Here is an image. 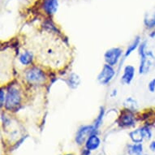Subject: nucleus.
Returning <instances> with one entry per match:
<instances>
[{"mask_svg":"<svg viewBox=\"0 0 155 155\" xmlns=\"http://www.w3.org/2000/svg\"><path fill=\"white\" fill-rule=\"evenodd\" d=\"M147 41H144L140 42L138 47V53L140 55V65H139V73L145 74L150 72L155 64V56L152 51L146 50Z\"/></svg>","mask_w":155,"mask_h":155,"instance_id":"nucleus-1","label":"nucleus"},{"mask_svg":"<svg viewBox=\"0 0 155 155\" xmlns=\"http://www.w3.org/2000/svg\"><path fill=\"white\" fill-rule=\"evenodd\" d=\"M21 102V95L20 90L14 86H11L8 89L6 94L5 108L8 110H13L16 109Z\"/></svg>","mask_w":155,"mask_h":155,"instance_id":"nucleus-2","label":"nucleus"},{"mask_svg":"<svg viewBox=\"0 0 155 155\" xmlns=\"http://www.w3.org/2000/svg\"><path fill=\"white\" fill-rule=\"evenodd\" d=\"M25 79L29 84L38 85L43 84L46 81V76L42 70L34 67L26 71Z\"/></svg>","mask_w":155,"mask_h":155,"instance_id":"nucleus-3","label":"nucleus"},{"mask_svg":"<svg viewBox=\"0 0 155 155\" xmlns=\"http://www.w3.org/2000/svg\"><path fill=\"white\" fill-rule=\"evenodd\" d=\"M114 75H115V71H114L113 67L106 64L102 68V71L98 74L97 80L102 85H107L111 81L112 79L114 78Z\"/></svg>","mask_w":155,"mask_h":155,"instance_id":"nucleus-4","label":"nucleus"},{"mask_svg":"<svg viewBox=\"0 0 155 155\" xmlns=\"http://www.w3.org/2000/svg\"><path fill=\"white\" fill-rule=\"evenodd\" d=\"M122 53V49L119 48V47H113V48L109 49L104 54L105 61L110 66H115L120 61Z\"/></svg>","mask_w":155,"mask_h":155,"instance_id":"nucleus-5","label":"nucleus"},{"mask_svg":"<svg viewBox=\"0 0 155 155\" xmlns=\"http://www.w3.org/2000/svg\"><path fill=\"white\" fill-rule=\"evenodd\" d=\"M96 132L94 125H85L82 126L77 131L76 135V141L78 145H82L86 141L90 135Z\"/></svg>","mask_w":155,"mask_h":155,"instance_id":"nucleus-6","label":"nucleus"},{"mask_svg":"<svg viewBox=\"0 0 155 155\" xmlns=\"http://www.w3.org/2000/svg\"><path fill=\"white\" fill-rule=\"evenodd\" d=\"M119 124L125 127H132L135 124L134 114L132 111L126 109L124 111L121 112V115L119 118Z\"/></svg>","mask_w":155,"mask_h":155,"instance_id":"nucleus-7","label":"nucleus"},{"mask_svg":"<svg viewBox=\"0 0 155 155\" xmlns=\"http://www.w3.org/2000/svg\"><path fill=\"white\" fill-rule=\"evenodd\" d=\"M135 76V68L132 65H127L124 69V74L121 77V82L124 84H130Z\"/></svg>","mask_w":155,"mask_h":155,"instance_id":"nucleus-8","label":"nucleus"},{"mask_svg":"<svg viewBox=\"0 0 155 155\" xmlns=\"http://www.w3.org/2000/svg\"><path fill=\"white\" fill-rule=\"evenodd\" d=\"M59 7V1L58 0H44L43 10L48 15L55 14Z\"/></svg>","mask_w":155,"mask_h":155,"instance_id":"nucleus-9","label":"nucleus"},{"mask_svg":"<svg viewBox=\"0 0 155 155\" xmlns=\"http://www.w3.org/2000/svg\"><path fill=\"white\" fill-rule=\"evenodd\" d=\"M100 144H101V140L100 138L95 134H92L85 141V148L91 150H95L97 148L99 147Z\"/></svg>","mask_w":155,"mask_h":155,"instance_id":"nucleus-10","label":"nucleus"},{"mask_svg":"<svg viewBox=\"0 0 155 155\" xmlns=\"http://www.w3.org/2000/svg\"><path fill=\"white\" fill-rule=\"evenodd\" d=\"M144 25L148 29L155 28V9H152L147 13H145L144 17Z\"/></svg>","mask_w":155,"mask_h":155,"instance_id":"nucleus-11","label":"nucleus"},{"mask_svg":"<svg viewBox=\"0 0 155 155\" xmlns=\"http://www.w3.org/2000/svg\"><path fill=\"white\" fill-rule=\"evenodd\" d=\"M67 84L72 89H77L81 84V78L76 73H71L69 75L68 78L67 80Z\"/></svg>","mask_w":155,"mask_h":155,"instance_id":"nucleus-12","label":"nucleus"},{"mask_svg":"<svg viewBox=\"0 0 155 155\" xmlns=\"http://www.w3.org/2000/svg\"><path fill=\"white\" fill-rule=\"evenodd\" d=\"M33 59V54L30 51H25L21 54L19 57V61L22 65L28 66L30 64H32Z\"/></svg>","mask_w":155,"mask_h":155,"instance_id":"nucleus-13","label":"nucleus"},{"mask_svg":"<svg viewBox=\"0 0 155 155\" xmlns=\"http://www.w3.org/2000/svg\"><path fill=\"white\" fill-rule=\"evenodd\" d=\"M140 44V38L139 36H137L136 38L133 39V41L131 42L129 46H127V51H125V54H124V57L125 58H127V56H129L133 52V51L136 50V49H137L139 47Z\"/></svg>","mask_w":155,"mask_h":155,"instance_id":"nucleus-14","label":"nucleus"},{"mask_svg":"<svg viewBox=\"0 0 155 155\" xmlns=\"http://www.w3.org/2000/svg\"><path fill=\"white\" fill-rule=\"evenodd\" d=\"M129 136L131 140L134 143H141L143 140L145 139L144 136H143L142 131H141V127L130 132Z\"/></svg>","mask_w":155,"mask_h":155,"instance_id":"nucleus-15","label":"nucleus"},{"mask_svg":"<svg viewBox=\"0 0 155 155\" xmlns=\"http://www.w3.org/2000/svg\"><path fill=\"white\" fill-rule=\"evenodd\" d=\"M124 107L126 109L129 110L131 111H136L138 108V103L137 100L134 99L132 97H127L124 101Z\"/></svg>","mask_w":155,"mask_h":155,"instance_id":"nucleus-16","label":"nucleus"},{"mask_svg":"<svg viewBox=\"0 0 155 155\" xmlns=\"http://www.w3.org/2000/svg\"><path fill=\"white\" fill-rule=\"evenodd\" d=\"M129 153L133 155H142L143 146L141 143H136L129 146Z\"/></svg>","mask_w":155,"mask_h":155,"instance_id":"nucleus-17","label":"nucleus"},{"mask_svg":"<svg viewBox=\"0 0 155 155\" xmlns=\"http://www.w3.org/2000/svg\"><path fill=\"white\" fill-rule=\"evenodd\" d=\"M104 114H105V108L103 107H101L100 108V111L99 114L97 115V117L96 120H95V122H94V128L95 130H97L99 128V127L102 125V120H103V117H104Z\"/></svg>","mask_w":155,"mask_h":155,"instance_id":"nucleus-18","label":"nucleus"},{"mask_svg":"<svg viewBox=\"0 0 155 155\" xmlns=\"http://www.w3.org/2000/svg\"><path fill=\"white\" fill-rule=\"evenodd\" d=\"M141 131H142L143 136H144V138H145V140H150L151 138H152V132H151V130L149 127H141Z\"/></svg>","mask_w":155,"mask_h":155,"instance_id":"nucleus-19","label":"nucleus"},{"mask_svg":"<svg viewBox=\"0 0 155 155\" xmlns=\"http://www.w3.org/2000/svg\"><path fill=\"white\" fill-rule=\"evenodd\" d=\"M148 89L150 93H154L155 92V78L150 81L148 83Z\"/></svg>","mask_w":155,"mask_h":155,"instance_id":"nucleus-20","label":"nucleus"},{"mask_svg":"<svg viewBox=\"0 0 155 155\" xmlns=\"http://www.w3.org/2000/svg\"><path fill=\"white\" fill-rule=\"evenodd\" d=\"M5 93H4V91L2 89V90H1V107H3V105H4V103H5Z\"/></svg>","mask_w":155,"mask_h":155,"instance_id":"nucleus-21","label":"nucleus"},{"mask_svg":"<svg viewBox=\"0 0 155 155\" xmlns=\"http://www.w3.org/2000/svg\"><path fill=\"white\" fill-rule=\"evenodd\" d=\"M150 150L152 151V152H154L155 151V140L152 141V142L150 144Z\"/></svg>","mask_w":155,"mask_h":155,"instance_id":"nucleus-22","label":"nucleus"},{"mask_svg":"<svg viewBox=\"0 0 155 155\" xmlns=\"http://www.w3.org/2000/svg\"><path fill=\"white\" fill-rule=\"evenodd\" d=\"M82 155H90V150H88V149H85L84 150H83Z\"/></svg>","mask_w":155,"mask_h":155,"instance_id":"nucleus-23","label":"nucleus"},{"mask_svg":"<svg viewBox=\"0 0 155 155\" xmlns=\"http://www.w3.org/2000/svg\"><path fill=\"white\" fill-rule=\"evenodd\" d=\"M66 155H73V154H71V153H70V154H66Z\"/></svg>","mask_w":155,"mask_h":155,"instance_id":"nucleus-24","label":"nucleus"}]
</instances>
